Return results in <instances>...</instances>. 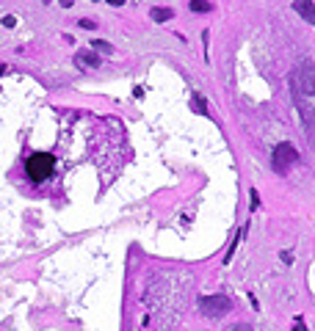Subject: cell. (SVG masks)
<instances>
[{
    "instance_id": "obj_1",
    "label": "cell",
    "mask_w": 315,
    "mask_h": 331,
    "mask_svg": "<svg viewBox=\"0 0 315 331\" xmlns=\"http://www.w3.org/2000/svg\"><path fill=\"white\" fill-rule=\"evenodd\" d=\"M53 171H56V157L50 152H34L25 157V174L34 185L47 182L53 177Z\"/></svg>"
},
{
    "instance_id": "obj_14",
    "label": "cell",
    "mask_w": 315,
    "mask_h": 331,
    "mask_svg": "<svg viewBox=\"0 0 315 331\" xmlns=\"http://www.w3.org/2000/svg\"><path fill=\"white\" fill-rule=\"evenodd\" d=\"M282 262H285V265L293 262V251H282Z\"/></svg>"
},
{
    "instance_id": "obj_3",
    "label": "cell",
    "mask_w": 315,
    "mask_h": 331,
    "mask_svg": "<svg viewBox=\"0 0 315 331\" xmlns=\"http://www.w3.org/2000/svg\"><path fill=\"white\" fill-rule=\"evenodd\" d=\"M296 160H298L296 146H293V144H277V149H274V157H271L274 171H277V174H285V171H288Z\"/></svg>"
},
{
    "instance_id": "obj_4",
    "label": "cell",
    "mask_w": 315,
    "mask_h": 331,
    "mask_svg": "<svg viewBox=\"0 0 315 331\" xmlns=\"http://www.w3.org/2000/svg\"><path fill=\"white\" fill-rule=\"evenodd\" d=\"M293 83H298V88L304 94H315V64L310 58H304L293 72Z\"/></svg>"
},
{
    "instance_id": "obj_17",
    "label": "cell",
    "mask_w": 315,
    "mask_h": 331,
    "mask_svg": "<svg viewBox=\"0 0 315 331\" xmlns=\"http://www.w3.org/2000/svg\"><path fill=\"white\" fill-rule=\"evenodd\" d=\"M111 6H125V0H108Z\"/></svg>"
},
{
    "instance_id": "obj_6",
    "label": "cell",
    "mask_w": 315,
    "mask_h": 331,
    "mask_svg": "<svg viewBox=\"0 0 315 331\" xmlns=\"http://www.w3.org/2000/svg\"><path fill=\"white\" fill-rule=\"evenodd\" d=\"M188 9L194 11V14H207V11H213V6H210L207 0H191V3H188Z\"/></svg>"
},
{
    "instance_id": "obj_12",
    "label": "cell",
    "mask_w": 315,
    "mask_h": 331,
    "mask_svg": "<svg viewBox=\"0 0 315 331\" xmlns=\"http://www.w3.org/2000/svg\"><path fill=\"white\" fill-rule=\"evenodd\" d=\"M77 25H80V28H86V31H94V28H97V25H94V22H92V19H80Z\"/></svg>"
},
{
    "instance_id": "obj_8",
    "label": "cell",
    "mask_w": 315,
    "mask_h": 331,
    "mask_svg": "<svg viewBox=\"0 0 315 331\" xmlns=\"http://www.w3.org/2000/svg\"><path fill=\"white\" fill-rule=\"evenodd\" d=\"M77 58L89 67H100V55H94V52H77Z\"/></svg>"
},
{
    "instance_id": "obj_16",
    "label": "cell",
    "mask_w": 315,
    "mask_h": 331,
    "mask_svg": "<svg viewBox=\"0 0 315 331\" xmlns=\"http://www.w3.org/2000/svg\"><path fill=\"white\" fill-rule=\"evenodd\" d=\"M61 6H64V9H69V6H72V3H75V0H58Z\"/></svg>"
},
{
    "instance_id": "obj_2",
    "label": "cell",
    "mask_w": 315,
    "mask_h": 331,
    "mask_svg": "<svg viewBox=\"0 0 315 331\" xmlns=\"http://www.w3.org/2000/svg\"><path fill=\"white\" fill-rule=\"evenodd\" d=\"M232 309V301L227 296H202L199 298V312L204 317H224Z\"/></svg>"
},
{
    "instance_id": "obj_7",
    "label": "cell",
    "mask_w": 315,
    "mask_h": 331,
    "mask_svg": "<svg viewBox=\"0 0 315 331\" xmlns=\"http://www.w3.org/2000/svg\"><path fill=\"white\" fill-rule=\"evenodd\" d=\"M149 17H152L155 22H166V19H171V17H174V11H171V9H161V6H158V9H152V11H149Z\"/></svg>"
},
{
    "instance_id": "obj_10",
    "label": "cell",
    "mask_w": 315,
    "mask_h": 331,
    "mask_svg": "<svg viewBox=\"0 0 315 331\" xmlns=\"http://www.w3.org/2000/svg\"><path fill=\"white\" fill-rule=\"evenodd\" d=\"M194 110H199V113H207V108H204V97H202V94H196V97H194Z\"/></svg>"
},
{
    "instance_id": "obj_5",
    "label": "cell",
    "mask_w": 315,
    "mask_h": 331,
    "mask_svg": "<svg viewBox=\"0 0 315 331\" xmlns=\"http://www.w3.org/2000/svg\"><path fill=\"white\" fill-rule=\"evenodd\" d=\"M293 9L298 11V17L304 19V22L315 25V6H313V0H296V3H293Z\"/></svg>"
},
{
    "instance_id": "obj_15",
    "label": "cell",
    "mask_w": 315,
    "mask_h": 331,
    "mask_svg": "<svg viewBox=\"0 0 315 331\" xmlns=\"http://www.w3.org/2000/svg\"><path fill=\"white\" fill-rule=\"evenodd\" d=\"M3 25H6V28H14V25H17V19H14V17H3Z\"/></svg>"
},
{
    "instance_id": "obj_9",
    "label": "cell",
    "mask_w": 315,
    "mask_h": 331,
    "mask_svg": "<svg viewBox=\"0 0 315 331\" xmlns=\"http://www.w3.org/2000/svg\"><path fill=\"white\" fill-rule=\"evenodd\" d=\"M92 47H94V50H100V52H105V55H111V52H113V47L108 42H102V39H94Z\"/></svg>"
},
{
    "instance_id": "obj_11",
    "label": "cell",
    "mask_w": 315,
    "mask_h": 331,
    "mask_svg": "<svg viewBox=\"0 0 315 331\" xmlns=\"http://www.w3.org/2000/svg\"><path fill=\"white\" fill-rule=\"evenodd\" d=\"M249 196H252V210H257V207H260V193L252 188V193H249Z\"/></svg>"
},
{
    "instance_id": "obj_13",
    "label": "cell",
    "mask_w": 315,
    "mask_h": 331,
    "mask_svg": "<svg viewBox=\"0 0 315 331\" xmlns=\"http://www.w3.org/2000/svg\"><path fill=\"white\" fill-rule=\"evenodd\" d=\"M293 331H307V326H304V320H301V317H296V323H293Z\"/></svg>"
}]
</instances>
